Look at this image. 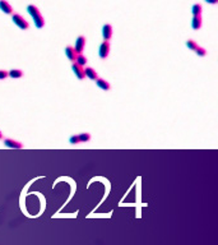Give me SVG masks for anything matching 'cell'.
<instances>
[{
    "label": "cell",
    "instance_id": "2e32d148",
    "mask_svg": "<svg viewBox=\"0 0 218 245\" xmlns=\"http://www.w3.org/2000/svg\"><path fill=\"white\" fill-rule=\"evenodd\" d=\"M201 10H203V8H201V4H194L193 7H192V13H193V16H200L201 14Z\"/></svg>",
    "mask_w": 218,
    "mask_h": 245
},
{
    "label": "cell",
    "instance_id": "d6986e66",
    "mask_svg": "<svg viewBox=\"0 0 218 245\" xmlns=\"http://www.w3.org/2000/svg\"><path fill=\"white\" fill-rule=\"evenodd\" d=\"M69 143L70 144H79L80 143V141H79V137H78V135H70V137H69Z\"/></svg>",
    "mask_w": 218,
    "mask_h": 245
},
{
    "label": "cell",
    "instance_id": "ba28073f",
    "mask_svg": "<svg viewBox=\"0 0 218 245\" xmlns=\"http://www.w3.org/2000/svg\"><path fill=\"white\" fill-rule=\"evenodd\" d=\"M65 56L68 58V60H69V61H75V58H77V55H78V54L75 52V50H74V47L73 46H70V45H68L66 47H65Z\"/></svg>",
    "mask_w": 218,
    "mask_h": 245
},
{
    "label": "cell",
    "instance_id": "7a4b0ae2",
    "mask_svg": "<svg viewBox=\"0 0 218 245\" xmlns=\"http://www.w3.org/2000/svg\"><path fill=\"white\" fill-rule=\"evenodd\" d=\"M12 22L14 23L18 27V28H21V30H28L30 28V23L27 22L21 14H18V13L12 14Z\"/></svg>",
    "mask_w": 218,
    "mask_h": 245
},
{
    "label": "cell",
    "instance_id": "4fadbf2b",
    "mask_svg": "<svg viewBox=\"0 0 218 245\" xmlns=\"http://www.w3.org/2000/svg\"><path fill=\"white\" fill-rule=\"evenodd\" d=\"M8 75L10 78L18 79V78H22L23 77V70H21V69H12V70L8 72Z\"/></svg>",
    "mask_w": 218,
    "mask_h": 245
},
{
    "label": "cell",
    "instance_id": "52a82bcc",
    "mask_svg": "<svg viewBox=\"0 0 218 245\" xmlns=\"http://www.w3.org/2000/svg\"><path fill=\"white\" fill-rule=\"evenodd\" d=\"M102 37L106 41H110L112 37V26L110 23H106L102 27Z\"/></svg>",
    "mask_w": 218,
    "mask_h": 245
},
{
    "label": "cell",
    "instance_id": "5b68a950",
    "mask_svg": "<svg viewBox=\"0 0 218 245\" xmlns=\"http://www.w3.org/2000/svg\"><path fill=\"white\" fill-rule=\"evenodd\" d=\"M72 69H73V73L75 74V77L78 78V79H84V69H83V66H80V65H78L75 61H73V64H72Z\"/></svg>",
    "mask_w": 218,
    "mask_h": 245
},
{
    "label": "cell",
    "instance_id": "e0dca14e",
    "mask_svg": "<svg viewBox=\"0 0 218 245\" xmlns=\"http://www.w3.org/2000/svg\"><path fill=\"white\" fill-rule=\"evenodd\" d=\"M185 45H186V47H187L189 50H192V51H194V50L198 47V44L195 42L194 40H187L186 42H185Z\"/></svg>",
    "mask_w": 218,
    "mask_h": 245
},
{
    "label": "cell",
    "instance_id": "8fae6325",
    "mask_svg": "<svg viewBox=\"0 0 218 245\" xmlns=\"http://www.w3.org/2000/svg\"><path fill=\"white\" fill-rule=\"evenodd\" d=\"M201 24H203V21H201V17L200 16H193V19H192V28L194 31H198L201 28Z\"/></svg>",
    "mask_w": 218,
    "mask_h": 245
},
{
    "label": "cell",
    "instance_id": "3957f363",
    "mask_svg": "<svg viewBox=\"0 0 218 245\" xmlns=\"http://www.w3.org/2000/svg\"><path fill=\"white\" fill-rule=\"evenodd\" d=\"M108 54H110V42L108 41H106V40H103V42L100 45V47H98V56L102 59V60H105L107 56H108Z\"/></svg>",
    "mask_w": 218,
    "mask_h": 245
},
{
    "label": "cell",
    "instance_id": "7402d4cb",
    "mask_svg": "<svg viewBox=\"0 0 218 245\" xmlns=\"http://www.w3.org/2000/svg\"><path fill=\"white\" fill-rule=\"evenodd\" d=\"M4 138V135H3V133H2V130H0V141H2Z\"/></svg>",
    "mask_w": 218,
    "mask_h": 245
},
{
    "label": "cell",
    "instance_id": "9a60e30c",
    "mask_svg": "<svg viewBox=\"0 0 218 245\" xmlns=\"http://www.w3.org/2000/svg\"><path fill=\"white\" fill-rule=\"evenodd\" d=\"M78 137H79L80 143H87V142H89V141H91V138H92V137H91V134H89V133H87V132L78 134Z\"/></svg>",
    "mask_w": 218,
    "mask_h": 245
},
{
    "label": "cell",
    "instance_id": "44dd1931",
    "mask_svg": "<svg viewBox=\"0 0 218 245\" xmlns=\"http://www.w3.org/2000/svg\"><path fill=\"white\" fill-rule=\"evenodd\" d=\"M206 3L212 4V5H216V4H218V0H206Z\"/></svg>",
    "mask_w": 218,
    "mask_h": 245
},
{
    "label": "cell",
    "instance_id": "5bb4252c",
    "mask_svg": "<svg viewBox=\"0 0 218 245\" xmlns=\"http://www.w3.org/2000/svg\"><path fill=\"white\" fill-rule=\"evenodd\" d=\"M87 58L83 55V54H78L77 55V58H75V63L78 64V65H80V66H84L86 64H87Z\"/></svg>",
    "mask_w": 218,
    "mask_h": 245
},
{
    "label": "cell",
    "instance_id": "8992f818",
    "mask_svg": "<svg viewBox=\"0 0 218 245\" xmlns=\"http://www.w3.org/2000/svg\"><path fill=\"white\" fill-rule=\"evenodd\" d=\"M3 139H4V146L8 148H14V149L23 148V144L16 139H12V138H3Z\"/></svg>",
    "mask_w": 218,
    "mask_h": 245
},
{
    "label": "cell",
    "instance_id": "ac0fdd59",
    "mask_svg": "<svg viewBox=\"0 0 218 245\" xmlns=\"http://www.w3.org/2000/svg\"><path fill=\"white\" fill-rule=\"evenodd\" d=\"M194 51H195L197 55H198V56H200V58H204V56L207 55V50L204 49V47H201V46H198Z\"/></svg>",
    "mask_w": 218,
    "mask_h": 245
},
{
    "label": "cell",
    "instance_id": "9c48e42d",
    "mask_svg": "<svg viewBox=\"0 0 218 245\" xmlns=\"http://www.w3.org/2000/svg\"><path fill=\"white\" fill-rule=\"evenodd\" d=\"M96 86L102 89V91H110L111 89V84L108 83L106 79H102V78H97L96 79Z\"/></svg>",
    "mask_w": 218,
    "mask_h": 245
},
{
    "label": "cell",
    "instance_id": "277c9868",
    "mask_svg": "<svg viewBox=\"0 0 218 245\" xmlns=\"http://www.w3.org/2000/svg\"><path fill=\"white\" fill-rule=\"evenodd\" d=\"M86 41H87V38L84 36H78L77 37V40H75V47H74V50H75L77 54H82V52H83V50L86 47Z\"/></svg>",
    "mask_w": 218,
    "mask_h": 245
},
{
    "label": "cell",
    "instance_id": "30bf717a",
    "mask_svg": "<svg viewBox=\"0 0 218 245\" xmlns=\"http://www.w3.org/2000/svg\"><path fill=\"white\" fill-rule=\"evenodd\" d=\"M0 10L5 14H13V8L7 0H0Z\"/></svg>",
    "mask_w": 218,
    "mask_h": 245
},
{
    "label": "cell",
    "instance_id": "7c38bea8",
    "mask_svg": "<svg viewBox=\"0 0 218 245\" xmlns=\"http://www.w3.org/2000/svg\"><path fill=\"white\" fill-rule=\"evenodd\" d=\"M84 75H86V77H88L91 80H96V79L98 78L97 72L94 70L93 68H91V66H87L86 69H84Z\"/></svg>",
    "mask_w": 218,
    "mask_h": 245
},
{
    "label": "cell",
    "instance_id": "ffe728a7",
    "mask_svg": "<svg viewBox=\"0 0 218 245\" xmlns=\"http://www.w3.org/2000/svg\"><path fill=\"white\" fill-rule=\"evenodd\" d=\"M9 75H8V70H0V80L2 79H5V78H8Z\"/></svg>",
    "mask_w": 218,
    "mask_h": 245
},
{
    "label": "cell",
    "instance_id": "6da1fadb",
    "mask_svg": "<svg viewBox=\"0 0 218 245\" xmlns=\"http://www.w3.org/2000/svg\"><path fill=\"white\" fill-rule=\"evenodd\" d=\"M27 12H28V14L32 17L33 22H35V26L37 27V28H44L45 27V18L42 17V14H41V12L38 10V8L33 4H30L27 5Z\"/></svg>",
    "mask_w": 218,
    "mask_h": 245
}]
</instances>
